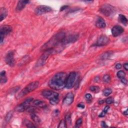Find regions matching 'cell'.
<instances>
[{"label": "cell", "instance_id": "cell-27", "mask_svg": "<svg viewBox=\"0 0 128 128\" xmlns=\"http://www.w3.org/2000/svg\"><path fill=\"white\" fill-rule=\"evenodd\" d=\"M112 93V90L110 89H106L105 90H104L103 91V95L106 97L110 96Z\"/></svg>", "mask_w": 128, "mask_h": 128}, {"label": "cell", "instance_id": "cell-41", "mask_svg": "<svg viewBox=\"0 0 128 128\" xmlns=\"http://www.w3.org/2000/svg\"><path fill=\"white\" fill-rule=\"evenodd\" d=\"M68 8V6H63V7H62L61 8V11H63L64 10H65V9H66Z\"/></svg>", "mask_w": 128, "mask_h": 128}, {"label": "cell", "instance_id": "cell-29", "mask_svg": "<svg viewBox=\"0 0 128 128\" xmlns=\"http://www.w3.org/2000/svg\"><path fill=\"white\" fill-rule=\"evenodd\" d=\"M109 108H110V107H109L108 106H106L105 108H104V110H103V111L101 113V114L99 115V117H104V116H105V115L107 114V112L109 110Z\"/></svg>", "mask_w": 128, "mask_h": 128}, {"label": "cell", "instance_id": "cell-22", "mask_svg": "<svg viewBox=\"0 0 128 128\" xmlns=\"http://www.w3.org/2000/svg\"><path fill=\"white\" fill-rule=\"evenodd\" d=\"M118 20L121 23H122L123 25H126L127 24L128 19L124 15H119L118 17Z\"/></svg>", "mask_w": 128, "mask_h": 128}, {"label": "cell", "instance_id": "cell-13", "mask_svg": "<svg viewBox=\"0 0 128 128\" xmlns=\"http://www.w3.org/2000/svg\"><path fill=\"white\" fill-rule=\"evenodd\" d=\"M74 95L72 93H68L64 99L63 104L65 106H69L74 101Z\"/></svg>", "mask_w": 128, "mask_h": 128}, {"label": "cell", "instance_id": "cell-36", "mask_svg": "<svg viewBox=\"0 0 128 128\" xmlns=\"http://www.w3.org/2000/svg\"><path fill=\"white\" fill-rule=\"evenodd\" d=\"M122 68V65L121 64H117L116 65V68L117 69H120Z\"/></svg>", "mask_w": 128, "mask_h": 128}, {"label": "cell", "instance_id": "cell-4", "mask_svg": "<svg viewBox=\"0 0 128 128\" xmlns=\"http://www.w3.org/2000/svg\"><path fill=\"white\" fill-rule=\"evenodd\" d=\"M100 11L106 17L113 16L115 12V9L110 4H104L100 8Z\"/></svg>", "mask_w": 128, "mask_h": 128}, {"label": "cell", "instance_id": "cell-8", "mask_svg": "<svg viewBox=\"0 0 128 128\" xmlns=\"http://www.w3.org/2000/svg\"><path fill=\"white\" fill-rule=\"evenodd\" d=\"M42 95L50 100L59 98V94L51 90H44L42 92Z\"/></svg>", "mask_w": 128, "mask_h": 128}, {"label": "cell", "instance_id": "cell-31", "mask_svg": "<svg viewBox=\"0 0 128 128\" xmlns=\"http://www.w3.org/2000/svg\"><path fill=\"white\" fill-rule=\"evenodd\" d=\"M90 90L94 93H98L100 91V88L98 86H92L90 87Z\"/></svg>", "mask_w": 128, "mask_h": 128}, {"label": "cell", "instance_id": "cell-9", "mask_svg": "<svg viewBox=\"0 0 128 128\" xmlns=\"http://www.w3.org/2000/svg\"><path fill=\"white\" fill-rule=\"evenodd\" d=\"M52 11V9L50 7L41 5L37 7L35 10V13L37 15H41L47 13H49Z\"/></svg>", "mask_w": 128, "mask_h": 128}, {"label": "cell", "instance_id": "cell-38", "mask_svg": "<svg viewBox=\"0 0 128 128\" xmlns=\"http://www.w3.org/2000/svg\"><path fill=\"white\" fill-rule=\"evenodd\" d=\"M101 125H102V127H104V128H106V127H108V126L106 124V123L105 122H102L101 123Z\"/></svg>", "mask_w": 128, "mask_h": 128}, {"label": "cell", "instance_id": "cell-17", "mask_svg": "<svg viewBox=\"0 0 128 128\" xmlns=\"http://www.w3.org/2000/svg\"><path fill=\"white\" fill-rule=\"evenodd\" d=\"M30 3L29 1H19L16 7V9L17 11H20L23 10L26 7V6L28 4Z\"/></svg>", "mask_w": 128, "mask_h": 128}, {"label": "cell", "instance_id": "cell-35", "mask_svg": "<svg viewBox=\"0 0 128 128\" xmlns=\"http://www.w3.org/2000/svg\"><path fill=\"white\" fill-rule=\"evenodd\" d=\"M85 98H86L87 100H91L92 99V95L90 94H87L85 95Z\"/></svg>", "mask_w": 128, "mask_h": 128}, {"label": "cell", "instance_id": "cell-6", "mask_svg": "<svg viewBox=\"0 0 128 128\" xmlns=\"http://www.w3.org/2000/svg\"><path fill=\"white\" fill-rule=\"evenodd\" d=\"M76 77V73L71 72L69 74L68 76L67 77V80H66V88H67L68 89H70L74 86Z\"/></svg>", "mask_w": 128, "mask_h": 128}, {"label": "cell", "instance_id": "cell-26", "mask_svg": "<svg viewBox=\"0 0 128 128\" xmlns=\"http://www.w3.org/2000/svg\"><path fill=\"white\" fill-rule=\"evenodd\" d=\"M125 76H126V74L125 73L124 71H120L117 73V77L120 79L125 78Z\"/></svg>", "mask_w": 128, "mask_h": 128}, {"label": "cell", "instance_id": "cell-20", "mask_svg": "<svg viewBox=\"0 0 128 128\" xmlns=\"http://www.w3.org/2000/svg\"><path fill=\"white\" fill-rule=\"evenodd\" d=\"M6 71H3L1 72V79H0V82L1 84H5L7 82V78L6 76Z\"/></svg>", "mask_w": 128, "mask_h": 128}, {"label": "cell", "instance_id": "cell-24", "mask_svg": "<svg viewBox=\"0 0 128 128\" xmlns=\"http://www.w3.org/2000/svg\"><path fill=\"white\" fill-rule=\"evenodd\" d=\"M24 124L27 127H28V128L36 127V126H35L31 122L28 121L27 120H24Z\"/></svg>", "mask_w": 128, "mask_h": 128}, {"label": "cell", "instance_id": "cell-30", "mask_svg": "<svg viewBox=\"0 0 128 128\" xmlns=\"http://www.w3.org/2000/svg\"><path fill=\"white\" fill-rule=\"evenodd\" d=\"M103 81L106 83H110L111 81V77L108 75H105L103 77Z\"/></svg>", "mask_w": 128, "mask_h": 128}, {"label": "cell", "instance_id": "cell-3", "mask_svg": "<svg viewBox=\"0 0 128 128\" xmlns=\"http://www.w3.org/2000/svg\"><path fill=\"white\" fill-rule=\"evenodd\" d=\"M39 85V82L38 81H35L29 84L24 89L22 90L19 95V98H22L24 96H26V95L34 91V90L38 88Z\"/></svg>", "mask_w": 128, "mask_h": 128}, {"label": "cell", "instance_id": "cell-40", "mask_svg": "<svg viewBox=\"0 0 128 128\" xmlns=\"http://www.w3.org/2000/svg\"><path fill=\"white\" fill-rule=\"evenodd\" d=\"M124 67L126 71H128V63H127L124 64Z\"/></svg>", "mask_w": 128, "mask_h": 128}, {"label": "cell", "instance_id": "cell-21", "mask_svg": "<svg viewBox=\"0 0 128 128\" xmlns=\"http://www.w3.org/2000/svg\"><path fill=\"white\" fill-rule=\"evenodd\" d=\"M26 109L27 108L25 107V106L24 105L23 103H22L16 107L15 110L18 112H23L26 111Z\"/></svg>", "mask_w": 128, "mask_h": 128}, {"label": "cell", "instance_id": "cell-15", "mask_svg": "<svg viewBox=\"0 0 128 128\" xmlns=\"http://www.w3.org/2000/svg\"><path fill=\"white\" fill-rule=\"evenodd\" d=\"M96 26L100 29H104L106 27V24L104 19L101 17H98L96 21Z\"/></svg>", "mask_w": 128, "mask_h": 128}, {"label": "cell", "instance_id": "cell-2", "mask_svg": "<svg viewBox=\"0 0 128 128\" xmlns=\"http://www.w3.org/2000/svg\"><path fill=\"white\" fill-rule=\"evenodd\" d=\"M68 76L66 73L60 72L56 74L49 82L50 88L55 90H60L66 87V80Z\"/></svg>", "mask_w": 128, "mask_h": 128}, {"label": "cell", "instance_id": "cell-25", "mask_svg": "<svg viewBox=\"0 0 128 128\" xmlns=\"http://www.w3.org/2000/svg\"><path fill=\"white\" fill-rule=\"evenodd\" d=\"M13 113L12 111L9 112L7 113V114L6 116L5 117V121L7 122H10V120H11L12 118L13 117Z\"/></svg>", "mask_w": 128, "mask_h": 128}, {"label": "cell", "instance_id": "cell-14", "mask_svg": "<svg viewBox=\"0 0 128 128\" xmlns=\"http://www.w3.org/2000/svg\"><path fill=\"white\" fill-rule=\"evenodd\" d=\"M79 38V35H72L69 36H66L64 41V44H67L71 43H74L77 41Z\"/></svg>", "mask_w": 128, "mask_h": 128}, {"label": "cell", "instance_id": "cell-1", "mask_svg": "<svg viewBox=\"0 0 128 128\" xmlns=\"http://www.w3.org/2000/svg\"><path fill=\"white\" fill-rule=\"evenodd\" d=\"M66 37V35L64 32H61L57 33L42 47L41 51L45 52L53 50L56 47L61 44H64V41Z\"/></svg>", "mask_w": 128, "mask_h": 128}, {"label": "cell", "instance_id": "cell-10", "mask_svg": "<svg viewBox=\"0 0 128 128\" xmlns=\"http://www.w3.org/2000/svg\"><path fill=\"white\" fill-rule=\"evenodd\" d=\"M5 62L7 65L11 67H13L15 65V59L13 51L9 52L7 54L5 57Z\"/></svg>", "mask_w": 128, "mask_h": 128}, {"label": "cell", "instance_id": "cell-18", "mask_svg": "<svg viewBox=\"0 0 128 128\" xmlns=\"http://www.w3.org/2000/svg\"><path fill=\"white\" fill-rule=\"evenodd\" d=\"M7 16V11L5 8H2L0 10V21L2 22L6 18Z\"/></svg>", "mask_w": 128, "mask_h": 128}, {"label": "cell", "instance_id": "cell-16", "mask_svg": "<svg viewBox=\"0 0 128 128\" xmlns=\"http://www.w3.org/2000/svg\"><path fill=\"white\" fill-rule=\"evenodd\" d=\"M32 105L34 107H40L42 108H45L47 107L46 103L43 101L36 100H33L32 103Z\"/></svg>", "mask_w": 128, "mask_h": 128}, {"label": "cell", "instance_id": "cell-12", "mask_svg": "<svg viewBox=\"0 0 128 128\" xmlns=\"http://www.w3.org/2000/svg\"><path fill=\"white\" fill-rule=\"evenodd\" d=\"M124 29L121 26L117 25L112 28V34L114 37H116L121 35L124 32Z\"/></svg>", "mask_w": 128, "mask_h": 128}, {"label": "cell", "instance_id": "cell-11", "mask_svg": "<svg viewBox=\"0 0 128 128\" xmlns=\"http://www.w3.org/2000/svg\"><path fill=\"white\" fill-rule=\"evenodd\" d=\"M110 43V39L106 36H101L100 37L95 44L96 46L101 47L107 45Z\"/></svg>", "mask_w": 128, "mask_h": 128}, {"label": "cell", "instance_id": "cell-37", "mask_svg": "<svg viewBox=\"0 0 128 128\" xmlns=\"http://www.w3.org/2000/svg\"><path fill=\"white\" fill-rule=\"evenodd\" d=\"M121 82H122L123 84H126V85L127 84V79H125V78H123V79H121Z\"/></svg>", "mask_w": 128, "mask_h": 128}, {"label": "cell", "instance_id": "cell-33", "mask_svg": "<svg viewBox=\"0 0 128 128\" xmlns=\"http://www.w3.org/2000/svg\"><path fill=\"white\" fill-rule=\"evenodd\" d=\"M66 123H68L69 124H71V118L70 114H68L66 116V120H65Z\"/></svg>", "mask_w": 128, "mask_h": 128}, {"label": "cell", "instance_id": "cell-34", "mask_svg": "<svg viewBox=\"0 0 128 128\" xmlns=\"http://www.w3.org/2000/svg\"><path fill=\"white\" fill-rule=\"evenodd\" d=\"M114 102V99L112 97H109L106 100V103L107 104H111Z\"/></svg>", "mask_w": 128, "mask_h": 128}, {"label": "cell", "instance_id": "cell-5", "mask_svg": "<svg viewBox=\"0 0 128 128\" xmlns=\"http://www.w3.org/2000/svg\"><path fill=\"white\" fill-rule=\"evenodd\" d=\"M12 31V28L10 26H2L0 29V42L2 44L4 40L5 37L9 35Z\"/></svg>", "mask_w": 128, "mask_h": 128}, {"label": "cell", "instance_id": "cell-42", "mask_svg": "<svg viewBox=\"0 0 128 128\" xmlns=\"http://www.w3.org/2000/svg\"><path fill=\"white\" fill-rule=\"evenodd\" d=\"M124 114L126 116H128V110L127 109V110L124 112Z\"/></svg>", "mask_w": 128, "mask_h": 128}, {"label": "cell", "instance_id": "cell-23", "mask_svg": "<svg viewBox=\"0 0 128 128\" xmlns=\"http://www.w3.org/2000/svg\"><path fill=\"white\" fill-rule=\"evenodd\" d=\"M31 119L33 120V121H34L36 123H37V124H39V123H41V119L40 118L36 115L34 113H31Z\"/></svg>", "mask_w": 128, "mask_h": 128}, {"label": "cell", "instance_id": "cell-7", "mask_svg": "<svg viewBox=\"0 0 128 128\" xmlns=\"http://www.w3.org/2000/svg\"><path fill=\"white\" fill-rule=\"evenodd\" d=\"M54 50H50L44 52V53L43 54L40 59L38 61L37 63V66L38 67H40V66H43L45 65L46 62L47 60V59L53 53Z\"/></svg>", "mask_w": 128, "mask_h": 128}, {"label": "cell", "instance_id": "cell-28", "mask_svg": "<svg viewBox=\"0 0 128 128\" xmlns=\"http://www.w3.org/2000/svg\"><path fill=\"white\" fill-rule=\"evenodd\" d=\"M67 123L64 120H61L60 124H59L58 128H67Z\"/></svg>", "mask_w": 128, "mask_h": 128}, {"label": "cell", "instance_id": "cell-32", "mask_svg": "<svg viewBox=\"0 0 128 128\" xmlns=\"http://www.w3.org/2000/svg\"><path fill=\"white\" fill-rule=\"evenodd\" d=\"M82 119L81 118H79V119L77 121L76 123V125H75V127L76 128H79L81 126L82 124Z\"/></svg>", "mask_w": 128, "mask_h": 128}, {"label": "cell", "instance_id": "cell-19", "mask_svg": "<svg viewBox=\"0 0 128 128\" xmlns=\"http://www.w3.org/2000/svg\"><path fill=\"white\" fill-rule=\"evenodd\" d=\"M112 52H106L105 53H104L100 56V59L101 60H106L110 58L112 56Z\"/></svg>", "mask_w": 128, "mask_h": 128}, {"label": "cell", "instance_id": "cell-39", "mask_svg": "<svg viewBox=\"0 0 128 128\" xmlns=\"http://www.w3.org/2000/svg\"><path fill=\"white\" fill-rule=\"evenodd\" d=\"M78 107L79 108H80L84 109V108H85V105H84V104L81 103V104H79V105H78Z\"/></svg>", "mask_w": 128, "mask_h": 128}]
</instances>
